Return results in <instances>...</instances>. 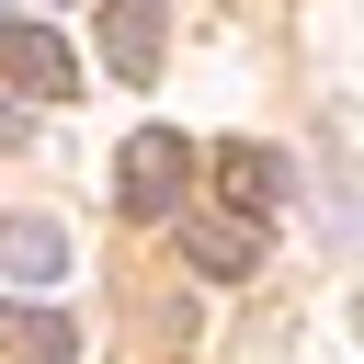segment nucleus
Returning <instances> with one entry per match:
<instances>
[{
  "label": "nucleus",
  "instance_id": "obj_1",
  "mask_svg": "<svg viewBox=\"0 0 364 364\" xmlns=\"http://www.w3.org/2000/svg\"><path fill=\"white\" fill-rule=\"evenodd\" d=\"M193 171H205V159H193L171 125H136L125 159H114V205H125V216H182V182H193Z\"/></svg>",
  "mask_w": 364,
  "mask_h": 364
},
{
  "label": "nucleus",
  "instance_id": "obj_2",
  "mask_svg": "<svg viewBox=\"0 0 364 364\" xmlns=\"http://www.w3.org/2000/svg\"><path fill=\"white\" fill-rule=\"evenodd\" d=\"M159 46H171V0H102V68L125 91L159 80Z\"/></svg>",
  "mask_w": 364,
  "mask_h": 364
},
{
  "label": "nucleus",
  "instance_id": "obj_3",
  "mask_svg": "<svg viewBox=\"0 0 364 364\" xmlns=\"http://www.w3.org/2000/svg\"><path fill=\"white\" fill-rule=\"evenodd\" d=\"M0 80L34 91V102H68V91H80V57H68V34H46V23H0Z\"/></svg>",
  "mask_w": 364,
  "mask_h": 364
},
{
  "label": "nucleus",
  "instance_id": "obj_4",
  "mask_svg": "<svg viewBox=\"0 0 364 364\" xmlns=\"http://www.w3.org/2000/svg\"><path fill=\"white\" fill-rule=\"evenodd\" d=\"M205 171L228 182V205H239V216H284V205H296V171H284L273 148H250V136H228V148H205Z\"/></svg>",
  "mask_w": 364,
  "mask_h": 364
},
{
  "label": "nucleus",
  "instance_id": "obj_5",
  "mask_svg": "<svg viewBox=\"0 0 364 364\" xmlns=\"http://www.w3.org/2000/svg\"><path fill=\"white\" fill-rule=\"evenodd\" d=\"M0 273H11V284H57V273H68V239H57L46 216H0Z\"/></svg>",
  "mask_w": 364,
  "mask_h": 364
},
{
  "label": "nucleus",
  "instance_id": "obj_6",
  "mask_svg": "<svg viewBox=\"0 0 364 364\" xmlns=\"http://www.w3.org/2000/svg\"><path fill=\"white\" fill-rule=\"evenodd\" d=\"M0 353H11V364H68L80 330H68L57 307H0Z\"/></svg>",
  "mask_w": 364,
  "mask_h": 364
},
{
  "label": "nucleus",
  "instance_id": "obj_7",
  "mask_svg": "<svg viewBox=\"0 0 364 364\" xmlns=\"http://www.w3.org/2000/svg\"><path fill=\"white\" fill-rule=\"evenodd\" d=\"M182 250L205 273H250V216H182Z\"/></svg>",
  "mask_w": 364,
  "mask_h": 364
},
{
  "label": "nucleus",
  "instance_id": "obj_8",
  "mask_svg": "<svg viewBox=\"0 0 364 364\" xmlns=\"http://www.w3.org/2000/svg\"><path fill=\"white\" fill-rule=\"evenodd\" d=\"M0 23H11V0H0Z\"/></svg>",
  "mask_w": 364,
  "mask_h": 364
}]
</instances>
